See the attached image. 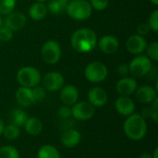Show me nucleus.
I'll return each mask as SVG.
<instances>
[{"label": "nucleus", "instance_id": "obj_1", "mask_svg": "<svg viewBox=\"0 0 158 158\" xmlns=\"http://www.w3.org/2000/svg\"><path fill=\"white\" fill-rule=\"evenodd\" d=\"M98 43L96 33L89 28L77 30L70 38L72 48L78 53H89L94 49Z\"/></svg>", "mask_w": 158, "mask_h": 158}, {"label": "nucleus", "instance_id": "obj_2", "mask_svg": "<svg viewBox=\"0 0 158 158\" xmlns=\"http://www.w3.org/2000/svg\"><path fill=\"white\" fill-rule=\"evenodd\" d=\"M123 131L130 140L135 142L141 141L147 133L146 119L141 114L133 113L127 117L123 125Z\"/></svg>", "mask_w": 158, "mask_h": 158}, {"label": "nucleus", "instance_id": "obj_3", "mask_svg": "<svg viewBox=\"0 0 158 158\" xmlns=\"http://www.w3.org/2000/svg\"><path fill=\"white\" fill-rule=\"evenodd\" d=\"M93 8L87 0H70L66 8L67 14L73 19L84 20L91 17Z\"/></svg>", "mask_w": 158, "mask_h": 158}, {"label": "nucleus", "instance_id": "obj_4", "mask_svg": "<svg viewBox=\"0 0 158 158\" xmlns=\"http://www.w3.org/2000/svg\"><path fill=\"white\" fill-rule=\"evenodd\" d=\"M42 77L40 71L31 66L21 68L17 73V81L19 84L26 88H33L41 82Z\"/></svg>", "mask_w": 158, "mask_h": 158}, {"label": "nucleus", "instance_id": "obj_5", "mask_svg": "<svg viewBox=\"0 0 158 158\" xmlns=\"http://www.w3.org/2000/svg\"><path fill=\"white\" fill-rule=\"evenodd\" d=\"M108 75L106 66L98 61L92 62L87 65L84 70V76L92 83H100L104 81Z\"/></svg>", "mask_w": 158, "mask_h": 158}, {"label": "nucleus", "instance_id": "obj_6", "mask_svg": "<svg viewBox=\"0 0 158 158\" xmlns=\"http://www.w3.org/2000/svg\"><path fill=\"white\" fill-rule=\"evenodd\" d=\"M152 60L147 56L138 55L129 65L130 73L134 78H142L146 76L152 69Z\"/></svg>", "mask_w": 158, "mask_h": 158}, {"label": "nucleus", "instance_id": "obj_7", "mask_svg": "<svg viewBox=\"0 0 158 158\" xmlns=\"http://www.w3.org/2000/svg\"><path fill=\"white\" fill-rule=\"evenodd\" d=\"M61 55H62L61 47L56 41L48 40L42 46L41 56L44 61L47 64L50 65L56 64L59 61Z\"/></svg>", "mask_w": 158, "mask_h": 158}, {"label": "nucleus", "instance_id": "obj_8", "mask_svg": "<svg viewBox=\"0 0 158 158\" xmlns=\"http://www.w3.org/2000/svg\"><path fill=\"white\" fill-rule=\"evenodd\" d=\"M70 107L71 117L78 121L89 120L94 116L95 113V107H94L88 101H78Z\"/></svg>", "mask_w": 158, "mask_h": 158}, {"label": "nucleus", "instance_id": "obj_9", "mask_svg": "<svg viewBox=\"0 0 158 158\" xmlns=\"http://www.w3.org/2000/svg\"><path fill=\"white\" fill-rule=\"evenodd\" d=\"M43 87L48 92H57L65 85V79L60 72L51 71L43 78Z\"/></svg>", "mask_w": 158, "mask_h": 158}, {"label": "nucleus", "instance_id": "obj_10", "mask_svg": "<svg viewBox=\"0 0 158 158\" xmlns=\"http://www.w3.org/2000/svg\"><path fill=\"white\" fill-rule=\"evenodd\" d=\"M26 21L27 19L23 13L19 11H12L6 16L4 19V26H6L12 31H18L25 26Z\"/></svg>", "mask_w": 158, "mask_h": 158}, {"label": "nucleus", "instance_id": "obj_11", "mask_svg": "<svg viewBox=\"0 0 158 158\" xmlns=\"http://www.w3.org/2000/svg\"><path fill=\"white\" fill-rule=\"evenodd\" d=\"M59 93V99L61 103L65 106H71L79 100V90L75 85L68 84L64 85L60 90Z\"/></svg>", "mask_w": 158, "mask_h": 158}, {"label": "nucleus", "instance_id": "obj_12", "mask_svg": "<svg viewBox=\"0 0 158 158\" xmlns=\"http://www.w3.org/2000/svg\"><path fill=\"white\" fill-rule=\"evenodd\" d=\"M138 88L136 80L132 77H123L116 84V90L120 96H130Z\"/></svg>", "mask_w": 158, "mask_h": 158}, {"label": "nucleus", "instance_id": "obj_13", "mask_svg": "<svg viewBox=\"0 0 158 158\" xmlns=\"http://www.w3.org/2000/svg\"><path fill=\"white\" fill-rule=\"evenodd\" d=\"M135 103L130 96H119L115 102L116 111L126 118L135 113Z\"/></svg>", "mask_w": 158, "mask_h": 158}, {"label": "nucleus", "instance_id": "obj_14", "mask_svg": "<svg viewBox=\"0 0 158 158\" xmlns=\"http://www.w3.org/2000/svg\"><path fill=\"white\" fill-rule=\"evenodd\" d=\"M147 46V41L143 36L139 34H133L130 36L126 42L127 50L133 55H141L145 51Z\"/></svg>", "mask_w": 158, "mask_h": 158}, {"label": "nucleus", "instance_id": "obj_15", "mask_svg": "<svg viewBox=\"0 0 158 158\" xmlns=\"http://www.w3.org/2000/svg\"><path fill=\"white\" fill-rule=\"evenodd\" d=\"M108 101L107 93L102 87H94L88 93V102L94 107H103Z\"/></svg>", "mask_w": 158, "mask_h": 158}, {"label": "nucleus", "instance_id": "obj_16", "mask_svg": "<svg viewBox=\"0 0 158 158\" xmlns=\"http://www.w3.org/2000/svg\"><path fill=\"white\" fill-rule=\"evenodd\" d=\"M81 141V134L79 131L69 128L65 130L60 135V143L67 148L76 147Z\"/></svg>", "mask_w": 158, "mask_h": 158}, {"label": "nucleus", "instance_id": "obj_17", "mask_svg": "<svg viewBox=\"0 0 158 158\" xmlns=\"http://www.w3.org/2000/svg\"><path fill=\"white\" fill-rule=\"evenodd\" d=\"M15 98H16V102L18 103V105L19 106L25 107V108L31 107L36 103V101L33 97L31 89L22 87V86H20L16 91Z\"/></svg>", "mask_w": 158, "mask_h": 158}, {"label": "nucleus", "instance_id": "obj_18", "mask_svg": "<svg viewBox=\"0 0 158 158\" xmlns=\"http://www.w3.org/2000/svg\"><path fill=\"white\" fill-rule=\"evenodd\" d=\"M137 100L144 105L151 104L157 98V89L150 85H143L135 91Z\"/></svg>", "mask_w": 158, "mask_h": 158}, {"label": "nucleus", "instance_id": "obj_19", "mask_svg": "<svg viewBox=\"0 0 158 158\" xmlns=\"http://www.w3.org/2000/svg\"><path fill=\"white\" fill-rule=\"evenodd\" d=\"M99 48L100 50L107 55H111L114 54L119 46V43L118 40L113 36V35H105L103 37H101V39L99 40Z\"/></svg>", "mask_w": 158, "mask_h": 158}, {"label": "nucleus", "instance_id": "obj_20", "mask_svg": "<svg viewBox=\"0 0 158 158\" xmlns=\"http://www.w3.org/2000/svg\"><path fill=\"white\" fill-rule=\"evenodd\" d=\"M23 128L25 130V131L32 136V137H36L38 135L41 134V132L43 131V129H44V125H43V122L35 118V117H31V118H28L23 125Z\"/></svg>", "mask_w": 158, "mask_h": 158}, {"label": "nucleus", "instance_id": "obj_21", "mask_svg": "<svg viewBox=\"0 0 158 158\" xmlns=\"http://www.w3.org/2000/svg\"><path fill=\"white\" fill-rule=\"evenodd\" d=\"M47 6L44 2H35L29 8V16L34 20H41L47 15Z\"/></svg>", "mask_w": 158, "mask_h": 158}, {"label": "nucleus", "instance_id": "obj_22", "mask_svg": "<svg viewBox=\"0 0 158 158\" xmlns=\"http://www.w3.org/2000/svg\"><path fill=\"white\" fill-rule=\"evenodd\" d=\"M27 118H28V116H27L26 112L23 111L20 108H15L9 114L10 124L16 125L19 128L23 127V125H24Z\"/></svg>", "mask_w": 158, "mask_h": 158}, {"label": "nucleus", "instance_id": "obj_23", "mask_svg": "<svg viewBox=\"0 0 158 158\" xmlns=\"http://www.w3.org/2000/svg\"><path fill=\"white\" fill-rule=\"evenodd\" d=\"M37 158H61V156L56 147L51 144H44L38 150Z\"/></svg>", "mask_w": 158, "mask_h": 158}, {"label": "nucleus", "instance_id": "obj_24", "mask_svg": "<svg viewBox=\"0 0 158 158\" xmlns=\"http://www.w3.org/2000/svg\"><path fill=\"white\" fill-rule=\"evenodd\" d=\"M68 3L65 0H51L46 6L47 10L54 15H59L66 11Z\"/></svg>", "mask_w": 158, "mask_h": 158}, {"label": "nucleus", "instance_id": "obj_25", "mask_svg": "<svg viewBox=\"0 0 158 158\" xmlns=\"http://www.w3.org/2000/svg\"><path fill=\"white\" fill-rule=\"evenodd\" d=\"M3 135L4 137L8 140V141H14L17 140L19 135H20V130L18 126L13 125V124H8L6 126H5L4 128V131H3Z\"/></svg>", "mask_w": 158, "mask_h": 158}, {"label": "nucleus", "instance_id": "obj_26", "mask_svg": "<svg viewBox=\"0 0 158 158\" xmlns=\"http://www.w3.org/2000/svg\"><path fill=\"white\" fill-rule=\"evenodd\" d=\"M0 158H19V152L14 146L6 145L0 148Z\"/></svg>", "mask_w": 158, "mask_h": 158}, {"label": "nucleus", "instance_id": "obj_27", "mask_svg": "<svg viewBox=\"0 0 158 158\" xmlns=\"http://www.w3.org/2000/svg\"><path fill=\"white\" fill-rule=\"evenodd\" d=\"M16 6V0H0V15H8Z\"/></svg>", "mask_w": 158, "mask_h": 158}, {"label": "nucleus", "instance_id": "obj_28", "mask_svg": "<svg viewBox=\"0 0 158 158\" xmlns=\"http://www.w3.org/2000/svg\"><path fill=\"white\" fill-rule=\"evenodd\" d=\"M146 53L147 56L154 61L158 60V43L157 42H153L150 44H147L146 46Z\"/></svg>", "mask_w": 158, "mask_h": 158}, {"label": "nucleus", "instance_id": "obj_29", "mask_svg": "<svg viewBox=\"0 0 158 158\" xmlns=\"http://www.w3.org/2000/svg\"><path fill=\"white\" fill-rule=\"evenodd\" d=\"M150 27V30H152L155 32L158 31V10L156 9L149 17L148 19V23H147Z\"/></svg>", "mask_w": 158, "mask_h": 158}, {"label": "nucleus", "instance_id": "obj_30", "mask_svg": "<svg viewBox=\"0 0 158 158\" xmlns=\"http://www.w3.org/2000/svg\"><path fill=\"white\" fill-rule=\"evenodd\" d=\"M31 91H32V94H33V97H34L36 102L42 101V100H44L45 98L46 91L44 90V87H41V86L37 85V86L31 88Z\"/></svg>", "mask_w": 158, "mask_h": 158}, {"label": "nucleus", "instance_id": "obj_31", "mask_svg": "<svg viewBox=\"0 0 158 158\" xmlns=\"http://www.w3.org/2000/svg\"><path fill=\"white\" fill-rule=\"evenodd\" d=\"M89 3H90L92 8H94L97 11L105 10L108 6V0H90Z\"/></svg>", "mask_w": 158, "mask_h": 158}, {"label": "nucleus", "instance_id": "obj_32", "mask_svg": "<svg viewBox=\"0 0 158 158\" xmlns=\"http://www.w3.org/2000/svg\"><path fill=\"white\" fill-rule=\"evenodd\" d=\"M13 37V31L6 28V26L0 27V41L1 42H8Z\"/></svg>", "mask_w": 158, "mask_h": 158}, {"label": "nucleus", "instance_id": "obj_33", "mask_svg": "<svg viewBox=\"0 0 158 158\" xmlns=\"http://www.w3.org/2000/svg\"><path fill=\"white\" fill-rule=\"evenodd\" d=\"M57 115L62 119H68L71 117V107L69 106H61L57 109Z\"/></svg>", "mask_w": 158, "mask_h": 158}, {"label": "nucleus", "instance_id": "obj_34", "mask_svg": "<svg viewBox=\"0 0 158 158\" xmlns=\"http://www.w3.org/2000/svg\"><path fill=\"white\" fill-rule=\"evenodd\" d=\"M150 118L153 119L155 123L158 122V98H156L151 103L150 107Z\"/></svg>", "mask_w": 158, "mask_h": 158}, {"label": "nucleus", "instance_id": "obj_35", "mask_svg": "<svg viewBox=\"0 0 158 158\" xmlns=\"http://www.w3.org/2000/svg\"><path fill=\"white\" fill-rule=\"evenodd\" d=\"M150 31H151L150 27L147 23H141L137 27V34H139L141 36H144V35L148 34Z\"/></svg>", "mask_w": 158, "mask_h": 158}, {"label": "nucleus", "instance_id": "obj_36", "mask_svg": "<svg viewBox=\"0 0 158 158\" xmlns=\"http://www.w3.org/2000/svg\"><path fill=\"white\" fill-rule=\"evenodd\" d=\"M118 75H120L121 77H127L128 74L130 73L129 65H127V64H120V65L118 67Z\"/></svg>", "mask_w": 158, "mask_h": 158}, {"label": "nucleus", "instance_id": "obj_37", "mask_svg": "<svg viewBox=\"0 0 158 158\" xmlns=\"http://www.w3.org/2000/svg\"><path fill=\"white\" fill-rule=\"evenodd\" d=\"M139 158H153V156L150 153L144 152V153H142L141 154V156H139Z\"/></svg>", "mask_w": 158, "mask_h": 158}, {"label": "nucleus", "instance_id": "obj_38", "mask_svg": "<svg viewBox=\"0 0 158 158\" xmlns=\"http://www.w3.org/2000/svg\"><path fill=\"white\" fill-rule=\"evenodd\" d=\"M4 128H5V123H4L3 119L0 118V136H1V135H3Z\"/></svg>", "mask_w": 158, "mask_h": 158}, {"label": "nucleus", "instance_id": "obj_39", "mask_svg": "<svg viewBox=\"0 0 158 158\" xmlns=\"http://www.w3.org/2000/svg\"><path fill=\"white\" fill-rule=\"evenodd\" d=\"M157 154H158V147H156V149L154 150L152 156H153V158H157Z\"/></svg>", "mask_w": 158, "mask_h": 158}, {"label": "nucleus", "instance_id": "obj_40", "mask_svg": "<svg viewBox=\"0 0 158 158\" xmlns=\"http://www.w3.org/2000/svg\"><path fill=\"white\" fill-rule=\"evenodd\" d=\"M152 4H154L155 6H157L158 5V0H149Z\"/></svg>", "mask_w": 158, "mask_h": 158}, {"label": "nucleus", "instance_id": "obj_41", "mask_svg": "<svg viewBox=\"0 0 158 158\" xmlns=\"http://www.w3.org/2000/svg\"><path fill=\"white\" fill-rule=\"evenodd\" d=\"M3 25V20H2V18H1V15H0V27Z\"/></svg>", "mask_w": 158, "mask_h": 158}, {"label": "nucleus", "instance_id": "obj_42", "mask_svg": "<svg viewBox=\"0 0 158 158\" xmlns=\"http://www.w3.org/2000/svg\"><path fill=\"white\" fill-rule=\"evenodd\" d=\"M36 1H39V2H44V1H45V0H36Z\"/></svg>", "mask_w": 158, "mask_h": 158}, {"label": "nucleus", "instance_id": "obj_43", "mask_svg": "<svg viewBox=\"0 0 158 158\" xmlns=\"http://www.w3.org/2000/svg\"><path fill=\"white\" fill-rule=\"evenodd\" d=\"M65 1H66V2H69L70 0H65Z\"/></svg>", "mask_w": 158, "mask_h": 158}]
</instances>
